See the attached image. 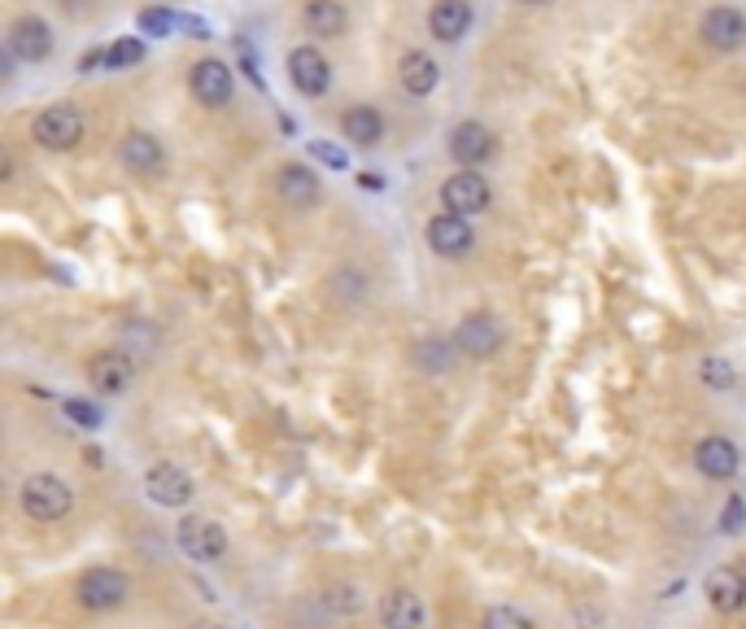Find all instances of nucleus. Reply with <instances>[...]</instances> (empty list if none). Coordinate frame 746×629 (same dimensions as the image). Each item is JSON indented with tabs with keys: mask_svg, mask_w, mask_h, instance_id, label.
<instances>
[{
	"mask_svg": "<svg viewBox=\"0 0 746 629\" xmlns=\"http://www.w3.org/2000/svg\"><path fill=\"white\" fill-rule=\"evenodd\" d=\"M18 507L35 524H57V520H66L75 511V490L57 473H31L18 486Z\"/></svg>",
	"mask_w": 746,
	"mask_h": 629,
	"instance_id": "f257e3e1",
	"label": "nucleus"
},
{
	"mask_svg": "<svg viewBox=\"0 0 746 629\" xmlns=\"http://www.w3.org/2000/svg\"><path fill=\"white\" fill-rule=\"evenodd\" d=\"M131 599V577L114 564H92L75 577V604L84 612H114Z\"/></svg>",
	"mask_w": 746,
	"mask_h": 629,
	"instance_id": "f03ea898",
	"label": "nucleus"
},
{
	"mask_svg": "<svg viewBox=\"0 0 746 629\" xmlns=\"http://www.w3.org/2000/svg\"><path fill=\"white\" fill-rule=\"evenodd\" d=\"M175 542L193 564H219L228 555V529L210 516H184L175 524Z\"/></svg>",
	"mask_w": 746,
	"mask_h": 629,
	"instance_id": "7ed1b4c3",
	"label": "nucleus"
},
{
	"mask_svg": "<svg viewBox=\"0 0 746 629\" xmlns=\"http://www.w3.org/2000/svg\"><path fill=\"white\" fill-rule=\"evenodd\" d=\"M454 346H459V355H468V359H494L497 350L506 346V328L497 324V315H490V311H472V315L459 319Z\"/></svg>",
	"mask_w": 746,
	"mask_h": 629,
	"instance_id": "20e7f679",
	"label": "nucleus"
},
{
	"mask_svg": "<svg viewBox=\"0 0 746 629\" xmlns=\"http://www.w3.org/2000/svg\"><path fill=\"white\" fill-rule=\"evenodd\" d=\"M144 495L157 507H188L193 495H197V486H193V477H188L179 464L162 459V464H153V468L144 473Z\"/></svg>",
	"mask_w": 746,
	"mask_h": 629,
	"instance_id": "39448f33",
	"label": "nucleus"
},
{
	"mask_svg": "<svg viewBox=\"0 0 746 629\" xmlns=\"http://www.w3.org/2000/svg\"><path fill=\"white\" fill-rule=\"evenodd\" d=\"M35 140L44 149H75L84 140V115L75 106H48L35 115Z\"/></svg>",
	"mask_w": 746,
	"mask_h": 629,
	"instance_id": "423d86ee",
	"label": "nucleus"
},
{
	"mask_svg": "<svg viewBox=\"0 0 746 629\" xmlns=\"http://www.w3.org/2000/svg\"><path fill=\"white\" fill-rule=\"evenodd\" d=\"M703 595H707V608L721 612V617H738L746 612V573L734 564H721L707 573L703 582Z\"/></svg>",
	"mask_w": 746,
	"mask_h": 629,
	"instance_id": "0eeeda50",
	"label": "nucleus"
},
{
	"mask_svg": "<svg viewBox=\"0 0 746 629\" xmlns=\"http://www.w3.org/2000/svg\"><path fill=\"white\" fill-rule=\"evenodd\" d=\"M380 626L384 629H428V604L410 586H393L380 595Z\"/></svg>",
	"mask_w": 746,
	"mask_h": 629,
	"instance_id": "6e6552de",
	"label": "nucleus"
},
{
	"mask_svg": "<svg viewBox=\"0 0 746 629\" xmlns=\"http://www.w3.org/2000/svg\"><path fill=\"white\" fill-rule=\"evenodd\" d=\"M288 75H293V88L301 97H323L328 84H332V66L315 44H301V48L288 53Z\"/></svg>",
	"mask_w": 746,
	"mask_h": 629,
	"instance_id": "1a4fd4ad",
	"label": "nucleus"
},
{
	"mask_svg": "<svg viewBox=\"0 0 746 629\" xmlns=\"http://www.w3.org/2000/svg\"><path fill=\"white\" fill-rule=\"evenodd\" d=\"M441 202H446V210H454V215H463V219L485 215V210H490V184H485L476 171H459V175H450V180L441 184Z\"/></svg>",
	"mask_w": 746,
	"mask_h": 629,
	"instance_id": "9d476101",
	"label": "nucleus"
},
{
	"mask_svg": "<svg viewBox=\"0 0 746 629\" xmlns=\"http://www.w3.org/2000/svg\"><path fill=\"white\" fill-rule=\"evenodd\" d=\"M699 35H703L712 48L734 53V48H743L746 44V13L743 9H734V4H716V9H707V13H703Z\"/></svg>",
	"mask_w": 746,
	"mask_h": 629,
	"instance_id": "9b49d317",
	"label": "nucleus"
},
{
	"mask_svg": "<svg viewBox=\"0 0 746 629\" xmlns=\"http://www.w3.org/2000/svg\"><path fill=\"white\" fill-rule=\"evenodd\" d=\"M428 246L441 258H468V253L476 250V232H472V224L463 215L446 210V215H437L428 224Z\"/></svg>",
	"mask_w": 746,
	"mask_h": 629,
	"instance_id": "f8f14e48",
	"label": "nucleus"
},
{
	"mask_svg": "<svg viewBox=\"0 0 746 629\" xmlns=\"http://www.w3.org/2000/svg\"><path fill=\"white\" fill-rule=\"evenodd\" d=\"M135 380V359L123 350H101L88 359V384L97 393H127Z\"/></svg>",
	"mask_w": 746,
	"mask_h": 629,
	"instance_id": "ddd939ff",
	"label": "nucleus"
},
{
	"mask_svg": "<svg viewBox=\"0 0 746 629\" xmlns=\"http://www.w3.org/2000/svg\"><path fill=\"white\" fill-rule=\"evenodd\" d=\"M738 464H743L738 446H734L729 437H721V433H712V437H703V442L694 446V468H699L707 481H729V477L738 473Z\"/></svg>",
	"mask_w": 746,
	"mask_h": 629,
	"instance_id": "4468645a",
	"label": "nucleus"
},
{
	"mask_svg": "<svg viewBox=\"0 0 746 629\" xmlns=\"http://www.w3.org/2000/svg\"><path fill=\"white\" fill-rule=\"evenodd\" d=\"M9 53L13 57H22V62H44L48 53H53V31H48V22L44 18H18L13 26H9Z\"/></svg>",
	"mask_w": 746,
	"mask_h": 629,
	"instance_id": "2eb2a0df",
	"label": "nucleus"
},
{
	"mask_svg": "<svg viewBox=\"0 0 746 629\" xmlns=\"http://www.w3.org/2000/svg\"><path fill=\"white\" fill-rule=\"evenodd\" d=\"M275 193H279L284 206L306 210V206L319 202V171H310V166H301V162H288V166H279Z\"/></svg>",
	"mask_w": 746,
	"mask_h": 629,
	"instance_id": "dca6fc26",
	"label": "nucleus"
},
{
	"mask_svg": "<svg viewBox=\"0 0 746 629\" xmlns=\"http://www.w3.org/2000/svg\"><path fill=\"white\" fill-rule=\"evenodd\" d=\"M193 97L201 106H228L232 101V71L219 57H206L193 66Z\"/></svg>",
	"mask_w": 746,
	"mask_h": 629,
	"instance_id": "f3484780",
	"label": "nucleus"
},
{
	"mask_svg": "<svg viewBox=\"0 0 746 629\" xmlns=\"http://www.w3.org/2000/svg\"><path fill=\"white\" fill-rule=\"evenodd\" d=\"M428 26H432V35H437L441 44H454V40H463L468 26H472V4H468V0H437L432 13H428Z\"/></svg>",
	"mask_w": 746,
	"mask_h": 629,
	"instance_id": "a211bd4d",
	"label": "nucleus"
},
{
	"mask_svg": "<svg viewBox=\"0 0 746 629\" xmlns=\"http://www.w3.org/2000/svg\"><path fill=\"white\" fill-rule=\"evenodd\" d=\"M450 153H454V162H463V166L485 162V158L494 153V135H490V127L459 123L454 131H450Z\"/></svg>",
	"mask_w": 746,
	"mask_h": 629,
	"instance_id": "6ab92c4d",
	"label": "nucleus"
},
{
	"mask_svg": "<svg viewBox=\"0 0 746 629\" xmlns=\"http://www.w3.org/2000/svg\"><path fill=\"white\" fill-rule=\"evenodd\" d=\"M119 153H123V166L135 171V175H157L162 171V144L149 131H131Z\"/></svg>",
	"mask_w": 746,
	"mask_h": 629,
	"instance_id": "aec40b11",
	"label": "nucleus"
},
{
	"mask_svg": "<svg viewBox=\"0 0 746 629\" xmlns=\"http://www.w3.org/2000/svg\"><path fill=\"white\" fill-rule=\"evenodd\" d=\"M437 79H441V71H437V62L428 57V53H406L402 57V88L410 93V97H428L432 88H437Z\"/></svg>",
	"mask_w": 746,
	"mask_h": 629,
	"instance_id": "412c9836",
	"label": "nucleus"
},
{
	"mask_svg": "<svg viewBox=\"0 0 746 629\" xmlns=\"http://www.w3.org/2000/svg\"><path fill=\"white\" fill-rule=\"evenodd\" d=\"M341 131H345V140H354L359 149H372V144H380V135H384V119L375 115L372 106H354V110L341 119Z\"/></svg>",
	"mask_w": 746,
	"mask_h": 629,
	"instance_id": "4be33fe9",
	"label": "nucleus"
},
{
	"mask_svg": "<svg viewBox=\"0 0 746 629\" xmlns=\"http://www.w3.org/2000/svg\"><path fill=\"white\" fill-rule=\"evenodd\" d=\"M415 364H419L424 372H450V368L459 364V346H454V337H450V341H441V337H424V341L415 346Z\"/></svg>",
	"mask_w": 746,
	"mask_h": 629,
	"instance_id": "5701e85b",
	"label": "nucleus"
},
{
	"mask_svg": "<svg viewBox=\"0 0 746 629\" xmlns=\"http://www.w3.org/2000/svg\"><path fill=\"white\" fill-rule=\"evenodd\" d=\"M319 604H323L332 617H341V621H345V617H359L367 599H363V590H359L354 582H332V586H323Z\"/></svg>",
	"mask_w": 746,
	"mask_h": 629,
	"instance_id": "b1692460",
	"label": "nucleus"
},
{
	"mask_svg": "<svg viewBox=\"0 0 746 629\" xmlns=\"http://www.w3.org/2000/svg\"><path fill=\"white\" fill-rule=\"evenodd\" d=\"M306 22H310L315 35L337 40L345 31V9H341V0H310L306 4Z\"/></svg>",
	"mask_w": 746,
	"mask_h": 629,
	"instance_id": "393cba45",
	"label": "nucleus"
},
{
	"mask_svg": "<svg viewBox=\"0 0 746 629\" xmlns=\"http://www.w3.org/2000/svg\"><path fill=\"white\" fill-rule=\"evenodd\" d=\"M699 380H703L707 389L725 393V389H734V384H738V368H734L729 359H716V355H712V359H703V364H699Z\"/></svg>",
	"mask_w": 746,
	"mask_h": 629,
	"instance_id": "a878e982",
	"label": "nucleus"
},
{
	"mask_svg": "<svg viewBox=\"0 0 746 629\" xmlns=\"http://www.w3.org/2000/svg\"><path fill=\"white\" fill-rule=\"evenodd\" d=\"M481 629H533V621L519 612V608H506V604H494V608H485V617H481Z\"/></svg>",
	"mask_w": 746,
	"mask_h": 629,
	"instance_id": "bb28decb",
	"label": "nucleus"
},
{
	"mask_svg": "<svg viewBox=\"0 0 746 629\" xmlns=\"http://www.w3.org/2000/svg\"><path fill=\"white\" fill-rule=\"evenodd\" d=\"M140 57H144V44H140V40H119V44H110V48H106V66H110V71L135 66Z\"/></svg>",
	"mask_w": 746,
	"mask_h": 629,
	"instance_id": "cd10ccee",
	"label": "nucleus"
},
{
	"mask_svg": "<svg viewBox=\"0 0 746 629\" xmlns=\"http://www.w3.org/2000/svg\"><path fill=\"white\" fill-rule=\"evenodd\" d=\"M135 26H140L144 35H171V31H179L175 13H166V9H144V13L135 18Z\"/></svg>",
	"mask_w": 746,
	"mask_h": 629,
	"instance_id": "c85d7f7f",
	"label": "nucleus"
},
{
	"mask_svg": "<svg viewBox=\"0 0 746 629\" xmlns=\"http://www.w3.org/2000/svg\"><path fill=\"white\" fill-rule=\"evenodd\" d=\"M66 415H70L79 429H101V411H97L92 402H84V398H66Z\"/></svg>",
	"mask_w": 746,
	"mask_h": 629,
	"instance_id": "c756f323",
	"label": "nucleus"
},
{
	"mask_svg": "<svg viewBox=\"0 0 746 629\" xmlns=\"http://www.w3.org/2000/svg\"><path fill=\"white\" fill-rule=\"evenodd\" d=\"M743 520H746V503L743 499H729V503H725V516H721V529H725V533H738Z\"/></svg>",
	"mask_w": 746,
	"mask_h": 629,
	"instance_id": "7c9ffc66",
	"label": "nucleus"
},
{
	"mask_svg": "<svg viewBox=\"0 0 746 629\" xmlns=\"http://www.w3.org/2000/svg\"><path fill=\"white\" fill-rule=\"evenodd\" d=\"M310 153H315L323 166H337V171L345 166V153H341V149H332V144H323V140H310Z\"/></svg>",
	"mask_w": 746,
	"mask_h": 629,
	"instance_id": "2f4dec72",
	"label": "nucleus"
},
{
	"mask_svg": "<svg viewBox=\"0 0 746 629\" xmlns=\"http://www.w3.org/2000/svg\"><path fill=\"white\" fill-rule=\"evenodd\" d=\"M359 184H363V188H384V180H380L375 171H363V175H359Z\"/></svg>",
	"mask_w": 746,
	"mask_h": 629,
	"instance_id": "473e14b6",
	"label": "nucleus"
},
{
	"mask_svg": "<svg viewBox=\"0 0 746 629\" xmlns=\"http://www.w3.org/2000/svg\"><path fill=\"white\" fill-rule=\"evenodd\" d=\"M524 4H541V0H524Z\"/></svg>",
	"mask_w": 746,
	"mask_h": 629,
	"instance_id": "72a5a7b5",
	"label": "nucleus"
}]
</instances>
